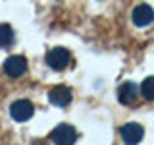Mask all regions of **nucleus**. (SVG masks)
Listing matches in <instances>:
<instances>
[{"label":"nucleus","mask_w":154,"mask_h":145,"mask_svg":"<svg viewBox=\"0 0 154 145\" xmlns=\"http://www.w3.org/2000/svg\"><path fill=\"white\" fill-rule=\"evenodd\" d=\"M69 62H71V54L64 47H56V48H52V50H48V54H46V64L56 72L66 70V68L69 66Z\"/></svg>","instance_id":"1"},{"label":"nucleus","mask_w":154,"mask_h":145,"mask_svg":"<svg viewBox=\"0 0 154 145\" xmlns=\"http://www.w3.org/2000/svg\"><path fill=\"white\" fill-rule=\"evenodd\" d=\"M50 139L54 145H73L77 139V132L71 124H58L50 134Z\"/></svg>","instance_id":"2"},{"label":"nucleus","mask_w":154,"mask_h":145,"mask_svg":"<svg viewBox=\"0 0 154 145\" xmlns=\"http://www.w3.org/2000/svg\"><path fill=\"white\" fill-rule=\"evenodd\" d=\"M33 112H35V106L27 99H19L10 106V114H12V118L16 122H25V120H29L33 116Z\"/></svg>","instance_id":"3"},{"label":"nucleus","mask_w":154,"mask_h":145,"mask_svg":"<svg viewBox=\"0 0 154 145\" xmlns=\"http://www.w3.org/2000/svg\"><path fill=\"white\" fill-rule=\"evenodd\" d=\"M143 135H144V130H143L141 124H137V122H127V124H123V128H122V139H123L127 145H137V143H141Z\"/></svg>","instance_id":"4"},{"label":"nucleus","mask_w":154,"mask_h":145,"mask_svg":"<svg viewBox=\"0 0 154 145\" xmlns=\"http://www.w3.org/2000/svg\"><path fill=\"white\" fill-rule=\"evenodd\" d=\"M27 70V60L23 56H10L6 58V62H4V72L10 76V77H19L21 74H25Z\"/></svg>","instance_id":"5"},{"label":"nucleus","mask_w":154,"mask_h":145,"mask_svg":"<svg viewBox=\"0 0 154 145\" xmlns=\"http://www.w3.org/2000/svg\"><path fill=\"white\" fill-rule=\"evenodd\" d=\"M131 18H133V23H135V25L144 27V25H148V23L154 21V10L148 6V4H139V6L133 10Z\"/></svg>","instance_id":"6"},{"label":"nucleus","mask_w":154,"mask_h":145,"mask_svg":"<svg viewBox=\"0 0 154 145\" xmlns=\"http://www.w3.org/2000/svg\"><path fill=\"white\" fill-rule=\"evenodd\" d=\"M48 101L56 106H67L71 103V91L66 85H56L48 91Z\"/></svg>","instance_id":"7"},{"label":"nucleus","mask_w":154,"mask_h":145,"mask_svg":"<svg viewBox=\"0 0 154 145\" xmlns=\"http://www.w3.org/2000/svg\"><path fill=\"white\" fill-rule=\"evenodd\" d=\"M139 97V89L133 81H125L118 87V101L122 105H133Z\"/></svg>","instance_id":"8"},{"label":"nucleus","mask_w":154,"mask_h":145,"mask_svg":"<svg viewBox=\"0 0 154 145\" xmlns=\"http://www.w3.org/2000/svg\"><path fill=\"white\" fill-rule=\"evenodd\" d=\"M14 43V29L8 23H0V47H10Z\"/></svg>","instance_id":"9"},{"label":"nucleus","mask_w":154,"mask_h":145,"mask_svg":"<svg viewBox=\"0 0 154 145\" xmlns=\"http://www.w3.org/2000/svg\"><path fill=\"white\" fill-rule=\"evenodd\" d=\"M141 93L146 101H154V76L146 77L141 83Z\"/></svg>","instance_id":"10"},{"label":"nucleus","mask_w":154,"mask_h":145,"mask_svg":"<svg viewBox=\"0 0 154 145\" xmlns=\"http://www.w3.org/2000/svg\"><path fill=\"white\" fill-rule=\"evenodd\" d=\"M31 145H45V143H41V141H35V143H31Z\"/></svg>","instance_id":"11"}]
</instances>
